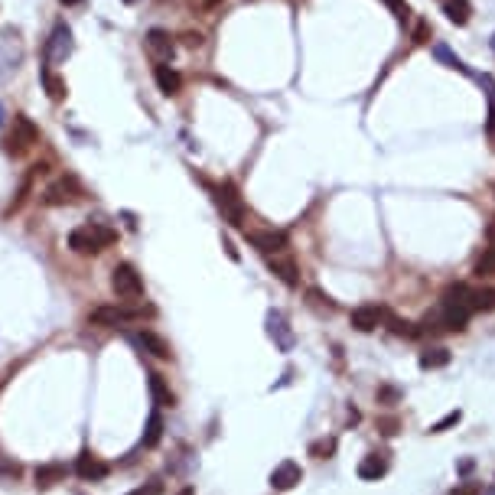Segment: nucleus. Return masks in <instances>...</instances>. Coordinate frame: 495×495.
<instances>
[{
	"mask_svg": "<svg viewBox=\"0 0 495 495\" xmlns=\"http://www.w3.org/2000/svg\"><path fill=\"white\" fill-rule=\"evenodd\" d=\"M469 316H473V290L466 284H453L440 296L437 310L427 313L424 326L433 333H459V329H466Z\"/></svg>",
	"mask_w": 495,
	"mask_h": 495,
	"instance_id": "obj_1",
	"label": "nucleus"
},
{
	"mask_svg": "<svg viewBox=\"0 0 495 495\" xmlns=\"http://www.w3.org/2000/svg\"><path fill=\"white\" fill-rule=\"evenodd\" d=\"M117 231L108 229V225H98V222H88V225H78V229L69 231V248L76 254H98L105 251L108 245H115Z\"/></svg>",
	"mask_w": 495,
	"mask_h": 495,
	"instance_id": "obj_2",
	"label": "nucleus"
},
{
	"mask_svg": "<svg viewBox=\"0 0 495 495\" xmlns=\"http://www.w3.org/2000/svg\"><path fill=\"white\" fill-rule=\"evenodd\" d=\"M111 290H115L121 300H141L143 296V277L137 274L134 264H117L111 271Z\"/></svg>",
	"mask_w": 495,
	"mask_h": 495,
	"instance_id": "obj_3",
	"label": "nucleus"
},
{
	"mask_svg": "<svg viewBox=\"0 0 495 495\" xmlns=\"http://www.w3.org/2000/svg\"><path fill=\"white\" fill-rule=\"evenodd\" d=\"M36 141H39V127H36V124L29 121L27 115L13 117V127H10V134H7V150L13 153V157H23V153H27Z\"/></svg>",
	"mask_w": 495,
	"mask_h": 495,
	"instance_id": "obj_4",
	"label": "nucleus"
},
{
	"mask_svg": "<svg viewBox=\"0 0 495 495\" xmlns=\"http://www.w3.org/2000/svg\"><path fill=\"white\" fill-rule=\"evenodd\" d=\"M215 206H219V212L225 215V222H229V225H235V229L248 231L245 206H241L238 192L231 189V186H219V189H215Z\"/></svg>",
	"mask_w": 495,
	"mask_h": 495,
	"instance_id": "obj_5",
	"label": "nucleus"
},
{
	"mask_svg": "<svg viewBox=\"0 0 495 495\" xmlns=\"http://www.w3.org/2000/svg\"><path fill=\"white\" fill-rule=\"evenodd\" d=\"M78 199H82V186H78L76 176H59L43 192V206H72Z\"/></svg>",
	"mask_w": 495,
	"mask_h": 495,
	"instance_id": "obj_6",
	"label": "nucleus"
},
{
	"mask_svg": "<svg viewBox=\"0 0 495 495\" xmlns=\"http://www.w3.org/2000/svg\"><path fill=\"white\" fill-rule=\"evenodd\" d=\"M143 313H150V310H143V306H98L88 313V323L95 326H117V323H131V320H141Z\"/></svg>",
	"mask_w": 495,
	"mask_h": 495,
	"instance_id": "obj_7",
	"label": "nucleus"
},
{
	"mask_svg": "<svg viewBox=\"0 0 495 495\" xmlns=\"http://www.w3.org/2000/svg\"><path fill=\"white\" fill-rule=\"evenodd\" d=\"M245 235H248V241L267 257L287 254V248H290V238H287L284 231H274V229H254V231H245Z\"/></svg>",
	"mask_w": 495,
	"mask_h": 495,
	"instance_id": "obj_8",
	"label": "nucleus"
},
{
	"mask_svg": "<svg viewBox=\"0 0 495 495\" xmlns=\"http://www.w3.org/2000/svg\"><path fill=\"white\" fill-rule=\"evenodd\" d=\"M267 336L274 339V345L280 352H294L296 336H294V329H290V320H287L280 310H271V313H267Z\"/></svg>",
	"mask_w": 495,
	"mask_h": 495,
	"instance_id": "obj_9",
	"label": "nucleus"
},
{
	"mask_svg": "<svg viewBox=\"0 0 495 495\" xmlns=\"http://www.w3.org/2000/svg\"><path fill=\"white\" fill-rule=\"evenodd\" d=\"M143 46H147V52H150L153 62H170V59L176 56V43H173V36L166 33V29H160V27L147 29Z\"/></svg>",
	"mask_w": 495,
	"mask_h": 495,
	"instance_id": "obj_10",
	"label": "nucleus"
},
{
	"mask_svg": "<svg viewBox=\"0 0 495 495\" xmlns=\"http://www.w3.org/2000/svg\"><path fill=\"white\" fill-rule=\"evenodd\" d=\"M69 56H72V29H69L66 23H56V29H52L46 39V59L52 66H59V62H66Z\"/></svg>",
	"mask_w": 495,
	"mask_h": 495,
	"instance_id": "obj_11",
	"label": "nucleus"
},
{
	"mask_svg": "<svg viewBox=\"0 0 495 495\" xmlns=\"http://www.w3.org/2000/svg\"><path fill=\"white\" fill-rule=\"evenodd\" d=\"M388 320V310L378 303H362L352 310V326L359 333H371V329H378L381 323Z\"/></svg>",
	"mask_w": 495,
	"mask_h": 495,
	"instance_id": "obj_12",
	"label": "nucleus"
},
{
	"mask_svg": "<svg viewBox=\"0 0 495 495\" xmlns=\"http://www.w3.org/2000/svg\"><path fill=\"white\" fill-rule=\"evenodd\" d=\"M300 479H303V469H300V463H294V459H284V463H277L274 473H271V489H277V492H290L294 486H300Z\"/></svg>",
	"mask_w": 495,
	"mask_h": 495,
	"instance_id": "obj_13",
	"label": "nucleus"
},
{
	"mask_svg": "<svg viewBox=\"0 0 495 495\" xmlns=\"http://www.w3.org/2000/svg\"><path fill=\"white\" fill-rule=\"evenodd\" d=\"M131 343L137 345V349H143V352H147V355H153V359H173L170 343H166L163 336L150 333V329H141V333H131Z\"/></svg>",
	"mask_w": 495,
	"mask_h": 495,
	"instance_id": "obj_14",
	"label": "nucleus"
},
{
	"mask_svg": "<svg viewBox=\"0 0 495 495\" xmlns=\"http://www.w3.org/2000/svg\"><path fill=\"white\" fill-rule=\"evenodd\" d=\"M76 473L85 479V482H98V479H105L108 473H111V466H108L101 457H95V453H88V450H85V453L78 457V463H76Z\"/></svg>",
	"mask_w": 495,
	"mask_h": 495,
	"instance_id": "obj_15",
	"label": "nucleus"
},
{
	"mask_svg": "<svg viewBox=\"0 0 495 495\" xmlns=\"http://www.w3.org/2000/svg\"><path fill=\"white\" fill-rule=\"evenodd\" d=\"M391 459L385 450H378V453H368V457L359 463V479H365V482H378L385 473H388Z\"/></svg>",
	"mask_w": 495,
	"mask_h": 495,
	"instance_id": "obj_16",
	"label": "nucleus"
},
{
	"mask_svg": "<svg viewBox=\"0 0 495 495\" xmlns=\"http://www.w3.org/2000/svg\"><path fill=\"white\" fill-rule=\"evenodd\" d=\"M153 82H157V88H160L166 98L180 95V88H182V76L173 66H166V62H157V69H153Z\"/></svg>",
	"mask_w": 495,
	"mask_h": 495,
	"instance_id": "obj_17",
	"label": "nucleus"
},
{
	"mask_svg": "<svg viewBox=\"0 0 495 495\" xmlns=\"http://www.w3.org/2000/svg\"><path fill=\"white\" fill-rule=\"evenodd\" d=\"M267 267L274 271L280 280H284L287 287H296L300 284V277H296V264H294V257H284V254H274V257H267Z\"/></svg>",
	"mask_w": 495,
	"mask_h": 495,
	"instance_id": "obj_18",
	"label": "nucleus"
},
{
	"mask_svg": "<svg viewBox=\"0 0 495 495\" xmlns=\"http://www.w3.org/2000/svg\"><path fill=\"white\" fill-rule=\"evenodd\" d=\"M66 473L69 469L62 463H43V466H36V486L39 489L59 486V482H66Z\"/></svg>",
	"mask_w": 495,
	"mask_h": 495,
	"instance_id": "obj_19",
	"label": "nucleus"
},
{
	"mask_svg": "<svg viewBox=\"0 0 495 495\" xmlns=\"http://www.w3.org/2000/svg\"><path fill=\"white\" fill-rule=\"evenodd\" d=\"M450 349H443V345H433V349H424L420 352V368L424 371H437V368H447L450 365Z\"/></svg>",
	"mask_w": 495,
	"mask_h": 495,
	"instance_id": "obj_20",
	"label": "nucleus"
},
{
	"mask_svg": "<svg viewBox=\"0 0 495 495\" xmlns=\"http://www.w3.org/2000/svg\"><path fill=\"white\" fill-rule=\"evenodd\" d=\"M443 13H447L450 23L466 27L469 17H473V3H469V0H447V3H443Z\"/></svg>",
	"mask_w": 495,
	"mask_h": 495,
	"instance_id": "obj_21",
	"label": "nucleus"
},
{
	"mask_svg": "<svg viewBox=\"0 0 495 495\" xmlns=\"http://www.w3.org/2000/svg\"><path fill=\"white\" fill-rule=\"evenodd\" d=\"M150 398H153L157 408H170L173 404V391H170V385H166V378H163L160 371H153L150 375Z\"/></svg>",
	"mask_w": 495,
	"mask_h": 495,
	"instance_id": "obj_22",
	"label": "nucleus"
},
{
	"mask_svg": "<svg viewBox=\"0 0 495 495\" xmlns=\"http://www.w3.org/2000/svg\"><path fill=\"white\" fill-rule=\"evenodd\" d=\"M473 313H495V287L482 284L473 290Z\"/></svg>",
	"mask_w": 495,
	"mask_h": 495,
	"instance_id": "obj_23",
	"label": "nucleus"
},
{
	"mask_svg": "<svg viewBox=\"0 0 495 495\" xmlns=\"http://www.w3.org/2000/svg\"><path fill=\"white\" fill-rule=\"evenodd\" d=\"M43 88H46V95L52 98V101H62V98L69 95L66 78L56 76V72H43Z\"/></svg>",
	"mask_w": 495,
	"mask_h": 495,
	"instance_id": "obj_24",
	"label": "nucleus"
},
{
	"mask_svg": "<svg viewBox=\"0 0 495 495\" xmlns=\"http://www.w3.org/2000/svg\"><path fill=\"white\" fill-rule=\"evenodd\" d=\"M433 56H437L447 69H457V72H463V76H473L466 62H463L459 56H453V52H450V46H443V43H437V46H433Z\"/></svg>",
	"mask_w": 495,
	"mask_h": 495,
	"instance_id": "obj_25",
	"label": "nucleus"
},
{
	"mask_svg": "<svg viewBox=\"0 0 495 495\" xmlns=\"http://www.w3.org/2000/svg\"><path fill=\"white\" fill-rule=\"evenodd\" d=\"M163 437V417L160 410H153L150 417H147V430H143V447H157Z\"/></svg>",
	"mask_w": 495,
	"mask_h": 495,
	"instance_id": "obj_26",
	"label": "nucleus"
},
{
	"mask_svg": "<svg viewBox=\"0 0 495 495\" xmlns=\"http://www.w3.org/2000/svg\"><path fill=\"white\" fill-rule=\"evenodd\" d=\"M333 453H336V440L333 437L313 440V443H310V457H316V459H329Z\"/></svg>",
	"mask_w": 495,
	"mask_h": 495,
	"instance_id": "obj_27",
	"label": "nucleus"
},
{
	"mask_svg": "<svg viewBox=\"0 0 495 495\" xmlns=\"http://www.w3.org/2000/svg\"><path fill=\"white\" fill-rule=\"evenodd\" d=\"M495 274V248H486V254L476 261V277H492Z\"/></svg>",
	"mask_w": 495,
	"mask_h": 495,
	"instance_id": "obj_28",
	"label": "nucleus"
},
{
	"mask_svg": "<svg viewBox=\"0 0 495 495\" xmlns=\"http://www.w3.org/2000/svg\"><path fill=\"white\" fill-rule=\"evenodd\" d=\"M29 186H33V173H29V176H27V180H23V182H20L17 199H13V202H10V206H7V215H13V212H17V209H23V202H27V196H29Z\"/></svg>",
	"mask_w": 495,
	"mask_h": 495,
	"instance_id": "obj_29",
	"label": "nucleus"
},
{
	"mask_svg": "<svg viewBox=\"0 0 495 495\" xmlns=\"http://www.w3.org/2000/svg\"><path fill=\"white\" fill-rule=\"evenodd\" d=\"M385 323L391 326V333H394V336H408V339H417V333H420V329H414V323H408V320L401 323V320H394V316H388Z\"/></svg>",
	"mask_w": 495,
	"mask_h": 495,
	"instance_id": "obj_30",
	"label": "nucleus"
},
{
	"mask_svg": "<svg viewBox=\"0 0 495 495\" xmlns=\"http://www.w3.org/2000/svg\"><path fill=\"white\" fill-rule=\"evenodd\" d=\"M375 394H378V404H388V408L401 401V388H394V385H378Z\"/></svg>",
	"mask_w": 495,
	"mask_h": 495,
	"instance_id": "obj_31",
	"label": "nucleus"
},
{
	"mask_svg": "<svg viewBox=\"0 0 495 495\" xmlns=\"http://www.w3.org/2000/svg\"><path fill=\"white\" fill-rule=\"evenodd\" d=\"M459 420H463V414H459V410H450L447 417H440L437 424H433V427H430V433H443V430H450V427H457Z\"/></svg>",
	"mask_w": 495,
	"mask_h": 495,
	"instance_id": "obj_32",
	"label": "nucleus"
},
{
	"mask_svg": "<svg viewBox=\"0 0 495 495\" xmlns=\"http://www.w3.org/2000/svg\"><path fill=\"white\" fill-rule=\"evenodd\" d=\"M385 3H388V7H391L394 20H401V23L408 20V3H404V0H385Z\"/></svg>",
	"mask_w": 495,
	"mask_h": 495,
	"instance_id": "obj_33",
	"label": "nucleus"
},
{
	"mask_svg": "<svg viewBox=\"0 0 495 495\" xmlns=\"http://www.w3.org/2000/svg\"><path fill=\"white\" fill-rule=\"evenodd\" d=\"M378 430L385 433V437H394V433H398V417H381Z\"/></svg>",
	"mask_w": 495,
	"mask_h": 495,
	"instance_id": "obj_34",
	"label": "nucleus"
},
{
	"mask_svg": "<svg viewBox=\"0 0 495 495\" xmlns=\"http://www.w3.org/2000/svg\"><path fill=\"white\" fill-rule=\"evenodd\" d=\"M486 137H489V147H495V105H489V115H486Z\"/></svg>",
	"mask_w": 495,
	"mask_h": 495,
	"instance_id": "obj_35",
	"label": "nucleus"
},
{
	"mask_svg": "<svg viewBox=\"0 0 495 495\" xmlns=\"http://www.w3.org/2000/svg\"><path fill=\"white\" fill-rule=\"evenodd\" d=\"M479 85L486 88V98H489V105H495V78H492V76H479Z\"/></svg>",
	"mask_w": 495,
	"mask_h": 495,
	"instance_id": "obj_36",
	"label": "nucleus"
},
{
	"mask_svg": "<svg viewBox=\"0 0 495 495\" xmlns=\"http://www.w3.org/2000/svg\"><path fill=\"white\" fill-rule=\"evenodd\" d=\"M427 39H430V23L427 20H420L417 29H414V43H427Z\"/></svg>",
	"mask_w": 495,
	"mask_h": 495,
	"instance_id": "obj_37",
	"label": "nucleus"
},
{
	"mask_svg": "<svg viewBox=\"0 0 495 495\" xmlns=\"http://www.w3.org/2000/svg\"><path fill=\"white\" fill-rule=\"evenodd\" d=\"M450 495H482V489H479L476 482H463V486H457Z\"/></svg>",
	"mask_w": 495,
	"mask_h": 495,
	"instance_id": "obj_38",
	"label": "nucleus"
},
{
	"mask_svg": "<svg viewBox=\"0 0 495 495\" xmlns=\"http://www.w3.org/2000/svg\"><path fill=\"white\" fill-rule=\"evenodd\" d=\"M163 492V486H160V479H153V482H150V486H147V489H134V492L131 495H160Z\"/></svg>",
	"mask_w": 495,
	"mask_h": 495,
	"instance_id": "obj_39",
	"label": "nucleus"
},
{
	"mask_svg": "<svg viewBox=\"0 0 495 495\" xmlns=\"http://www.w3.org/2000/svg\"><path fill=\"white\" fill-rule=\"evenodd\" d=\"M0 473H7V476H20V466H17V463H7V459H0Z\"/></svg>",
	"mask_w": 495,
	"mask_h": 495,
	"instance_id": "obj_40",
	"label": "nucleus"
},
{
	"mask_svg": "<svg viewBox=\"0 0 495 495\" xmlns=\"http://www.w3.org/2000/svg\"><path fill=\"white\" fill-rule=\"evenodd\" d=\"M219 3H222V0H199V7H202V10H215Z\"/></svg>",
	"mask_w": 495,
	"mask_h": 495,
	"instance_id": "obj_41",
	"label": "nucleus"
},
{
	"mask_svg": "<svg viewBox=\"0 0 495 495\" xmlns=\"http://www.w3.org/2000/svg\"><path fill=\"white\" fill-rule=\"evenodd\" d=\"M186 43H189V46H202V36H199V33H189V36H186Z\"/></svg>",
	"mask_w": 495,
	"mask_h": 495,
	"instance_id": "obj_42",
	"label": "nucleus"
},
{
	"mask_svg": "<svg viewBox=\"0 0 495 495\" xmlns=\"http://www.w3.org/2000/svg\"><path fill=\"white\" fill-rule=\"evenodd\" d=\"M180 495H196V489H192V486H186V489H182Z\"/></svg>",
	"mask_w": 495,
	"mask_h": 495,
	"instance_id": "obj_43",
	"label": "nucleus"
},
{
	"mask_svg": "<svg viewBox=\"0 0 495 495\" xmlns=\"http://www.w3.org/2000/svg\"><path fill=\"white\" fill-rule=\"evenodd\" d=\"M62 3H66V7H76V3H82V0H62Z\"/></svg>",
	"mask_w": 495,
	"mask_h": 495,
	"instance_id": "obj_44",
	"label": "nucleus"
},
{
	"mask_svg": "<svg viewBox=\"0 0 495 495\" xmlns=\"http://www.w3.org/2000/svg\"><path fill=\"white\" fill-rule=\"evenodd\" d=\"M3 121H7V115H3V105H0V124H3Z\"/></svg>",
	"mask_w": 495,
	"mask_h": 495,
	"instance_id": "obj_45",
	"label": "nucleus"
},
{
	"mask_svg": "<svg viewBox=\"0 0 495 495\" xmlns=\"http://www.w3.org/2000/svg\"><path fill=\"white\" fill-rule=\"evenodd\" d=\"M124 3H137V0H124Z\"/></svg>",
	"mask_w": 495,
	"mask_h": 495,
	"instance_id": "obj_46",
	"label": "nucleus"
},
{
	"mask_svg": "<svg viewBox=\"0 0 495 495\" xmlns=\"http://www.w3.org/2000/svg\"><path fill=\"white\" fill-rule=\"evenodd\" d=\"M492 52H495V36H492Z\"/></svg>",
	"mask_w": 495,
	"mask_h": 495,
	"instance_id": "obj_47",
	"label": "nucleus"
},
{
	"mask_svg": "<svg viewBox=\"0 0 495 495\" xmlns=\"http://www.w3.org/2000/svg\"><path fill=\"white\" fill-rule=\"evenodd\" d=\"M492 495H495V489H492Z\"/></svg>",
	"mask_w": 495,
	"mask_h": 495,
	"instance_id": "obj_48",
	"label": "nucleus"
}]
</instances>
